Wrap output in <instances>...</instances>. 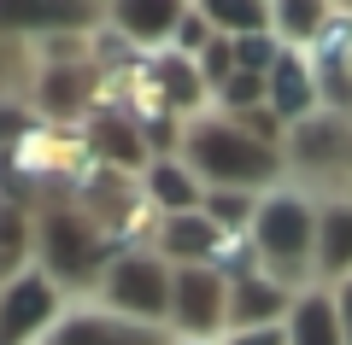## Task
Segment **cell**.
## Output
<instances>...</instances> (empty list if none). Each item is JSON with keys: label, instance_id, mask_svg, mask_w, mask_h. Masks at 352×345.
<instances>
[{"label": "cell", "instance_id": "13", "mask_svg": "<svg viewBox=\"0 0 352 345\" xmlns=\"http://www.w3.org/2000/svg\"><path fill=\"white\" fill-rule=\"evenodd\" d=\"M182 12H188V0H118V6H106V24L129 36L141 53H164L176 41Z\"/></svg>", "mask_w": 352, "mask_h": 345}, {"label": "cell", "instance_id": "27", "mask_svg": "<svg viewBox=\"0 0 352 345\" xmlns=\"http://www.w3.org/2000/svg\"><path fill=\"white\" fill-rule=\"evenodd\" d=\"M164 345H206V340H176V333H170V340H164Z\"/></svg>", "mask_w": 352, "mask_h": 345}, {"label": "cell", "instance_id": "23", "mask_svg": "<svg viewBox=\"0 0 352 345\" xmlns=\"http://www.w3.org/2000/svg\"><path fill=\"white\" fill-rule=\"evenodd\" d=\"M217 41V29H212V18L200 12V6H188L182 12V24H176V41H170V53H182V59H200L206 47Z\"/></svg>", "mask_w": 352, "mask_h": 345}, {"label": "cell", "instance_id": "7", "mask_svg": "<svg viewBox=\"0 0 352 345\" xmlns=\"http://www.w3.org/2000/svg\"><path fill=\"white\" fill-rule=\"evenodd\" d=\"M170 333L217 345L229 333V281L217 270H176L170 281Z\"/></svg>", "mask_w": 352, "mask_h": 345}, {"label": "cell", "instance_id": "8", "mask_svg": "<svg viewBox=\"0 0 352 345\" xmlns=\"http://www.w3.org/2000/svg\"><path fill=\"white\" fill-rule=\"evenodd\" d=\"M164 340H170V328H141L129 316H112L94 298H71L59 328L47 333V345H164Z\"/></svg>", "mask_w": 352, "mask_h": 345}, {"label": "cell", "instance_id": "4", "mask_svg": "<svg viewBox=\"0 0 352 345\" xmlns=\"http://www.w3.org/2000/svg\"><path fill=\"white\" fill-rule=\"evenodd\" d=\"M170 281H176V270L153 246H141V252H124L88 298L106 305L112 316L141 322V328H170Z\"/></svg>", "mask_w": 352, "mask_h": 345}, {"label": "cell", "instance_id": "20", "mask_svg": "<svg viewBox=\"0 0 352 345\" xmlns=\"http://www.w3.org/2000/svg\"><path fill=\"white\" fill-rule=\"evenodd\" d=\"M36 82V41L0 24V99H30Z\"/></svg>", "mask_w": 352, "mask_h": 345}, {"label": "cell", "instance_id": "10", "mask_svg": "<svg viewBox=\"0 0 352 345\" xmlns=\"http://www.w3.org/2000/svg\"><path fill=\"white\" fill-rule=\"evenodd\" d=\"M217 246H223V228H217L206 211H188V217H159L153 228V252H159L170 270H212Z\"/></svg>", "mask_w": 352, "mask_h": 345}, {"label": "cell", "instance_id": "14", "mask_svg": "<svg viewBox=\"0 0 352 345\" xmlns=\"http://www.w3.org/2000/svg\"><path fill=\"white\" fill-rule=\"evenodd\" d=\"M294 310V287L270 281V275H241L229 281V328H282Z\"/></svg>", "mask_w": 352, "mask_h": 345}, {"label": "cell", "instance_id": "9", "mask_svg": "<svg viewBox=\"0 0 352 345\" xmlns=\"http://www.w3.org/2000/svg\"><path fill=\"white\" fill-rule=\"evenodd\" d=\"M82 147H88V158L100 164V170L141 176L153 164V147H147V135H141V123H135V117H124L112 99L82 123Z\"/></svg>", "mask_w": 352, "mask_h": 345}, {"label": "cell", "instance_id": "12", "mask_svg": "<svg viewBox=\"0 0 352 345\" xmlns=\"http://www.w3.org/2000/svg\"><path fill=\"white\" fill-rule=\"evenodd\" d=\"M147 76H153V88H159V99H164L170 117L194 123V117L212 111V88H206V76H200V64H194V59H182V53L164 47V53H153V59H147Z\"/></svg>", "mask_w": 352, "mask_h": 345}, {"label": "cell", "instance_id": "6", "mask_svg": "<svg viewBox=\"0 0 352 345\" xmlns=\"http://www.w3.org/2000/svg\"><path fill=\"white\" fill-rule=\"evenodd\" d=\"M30 106H36L41 123L82 129L88 117L106 106V76L94 71V59H76V64H36Z\"/></svg>", "mask_w": 352, "mask_h": 345}, {"label": "cell", "instance_id": "25", "mask_svg": "<svg viewBox=\"0 0 352 345\" xmlns=\"http://www.w3.org/2000/svg\"><path fill=\"white\" fill-rule=\"evenodd\" d=\"M217 345H288V328H229Z\"/></svg>", "mask_w": 352, "mask_h": 345}, {"label": "cell", "instance_id": "5", "mask_svg": "<svg viewBox=\"0 0 352 345\" xmlns=\"http://www.w3.org/2000/svg\"><path fill=\"white\" fill-rule=\"evenodd\" d=\"M71 310V293L47 270H24L18 281L0 287V345H47L59 316Z\"/></svg>", "mask_w": 352, "mask_h": 345}, {"label": "cell", "instance_id": "16", "mask_svg": "<svg viewBox=\"0 0 352 345\" xmlns=\"http://www.w3.org/2000/svg\"><path fill=\"white\" fill-rule=\"evenodd\" d=\"M288 345H346V328H340V305H335V287L311 281L294 293V310H288Z\"/></svg>", "mask_w": 352, "mask_h": 345}, {"label": "cell", "instance_id": "19", "mask_svg": "<svg viewBox=\"0 0 352 345\" xmlns=\"http://www.w3.org/2000/svg\"><path fill=\"white\" fill-rule=\"evenodd\" d=\"M323 24H329L323 0H276V6H270V29H276L282 47H300L305 53L317 36H323Z\"/></svg>", "mask_w": 352, "mask_h": 345}, {"label": "cell", "instance_id": "18", "mask_svg": "<svg viewBox=\"0 0 352 345\" xmlns=\"http://www.w3.org/2000/svg\"><path fill=\"white\" fill-rule=\"evenodd\" d=\"M41 263V228H36V211L0 199V287L18 281L24 270Z\"/></svg>", "mask_w": 352, "mask_h": 345}, {"label": "cell", "instance_id": "26", "mask_svg": "<svg viewBox=\"0 0 352 345\" xmlns=\"http://www.w3.org/2000/svg\"><path fill=\"white\" fill-rule=\"evenodd\" d=\"M335 305H340V328H346V345H352V281L335 287Z\"/></svg>", "mask_w": 352, "mask_h": 345}, {"label": "cell", "instance_id": "15", "mask_svg": "<svg viewBox=\"0 0 352 345\" xmlns=\"http://www.w3.org/2000/svg\"><path fill=\"white\" fill-rule=\"evenodd\" d=\"M141 193H147L153 217H188V211H206V182L182 158H153L147 170H141Z\"/></svg>", "mask_w": 352, "mask_h": 345}, {"label": "cell", "instance_id": "24", "mask_svg": "<svg viewBox=\"0 0 352 345\" xmlns=\"http://www.w3.org/2000/svg\"><path fill=\"white\" fill-rule=\"evenodd\" d=\"M194 64H200L206 88H212V94H217V88H223L229 76L241 71V64H235V41H229V36H217V41H212V47H206V53H200V59H194Z\"/></svg>", "mask_w": 352, "mask_h": 345}, {"label": "cell", "instance_id": "11", "mask_svg": "<svg viewBox=\"0 0 352 345\" xmlns=\"http://www.w3.org/2000/svg\"><path fill=\"white\" fill-rule=\"evenodd\" d=\"M264 88H270V111L282 117V129H300L305 117H317V111H323L317 71H311V59H305L300 47H288V53L276 59V71L264 76Z\"/></svg>", "mask_w": 352, "mask_h": 345}, {"label": "cell", "instance_id": "21", "mask_svg": "<svg viewBox=\"0 0 352 345\" xmlns=\"http://www.w3.org/2000/svg\"><path fill=\"white\" fill-rule=\"evenodd\" d=\"M200 12L212 18V29L229 36V41L264 36V29H270V6H264V0H200Z\"/></svg>", "mask_w": 352, "mask_h": 345}, {"label": "cell", "instance_id": "17", "mask_svg": "<svg viewBox=\"0 0 352 345\" xmlns=\"http://www.w3.org/2000/svg\"><path fill=\"white\" fill-rule=\"evenodd\" d=\"M317 281L323 287L352 281V199H323V217H317Z\"/></svg>", "mask_w": 352, "mask_h": 345}, {"label": "cell", "instance_id": "3", "mask_svg": "<svg viewBox=\"0 0 352 345\" xmlns=\"http://www.w3.org/2000/svg\"><path fill=\"white\" fill-rule=\"evenodd\" d=\"M282 164H288L294 187H305L317 199H346L352 193V117H335V111L305 117L282 141Z\"/></svg>", "mask_w": 352, "mask_h": 345}, {"label": "cell", "instance_id": "1", "mask_svg": "<svg viewBox=\"0 0 352 345\" xmlns=\"http://www.w3.org/2000/svg\"><path fill=\"white\" fill-rule=\"evenodd\" d=\"M176 158L188 164L206 187H241V193H270V187L288 182V164L282 147L258 141L247 123L223 117V111H206L194 123H182V152Z\"/></svg>", "mask_w": 352, "mask_h": 345}, {"label": "cell", "instance_id": "2", "mask_svg": "<svg viewBox=\"0 0 352 345\" xmlns=\"http://www.w3.org/2000/svg\"><path fill=\"white\" fill-rule=\"evenodd\" d=\"M317 217H323V199L282 182L258 199V217L247 228L252 246H258V270L294 293L317 281Z\"/></svg>", "mask_w": 352, "mask_h": 345}, {"label": "cell", "instance_id": "22", "mask_svg": "<svg viewBox=\"0 0 352 345\" xmlns=\"http://www.w3.org/2000/svg\"><path fill=\"white\" fill-rule=\"evenodd\" d=\"M264 193H241V187H206V217L223 228V235H247L252 217H258Z\"/></svg>", "mask_w": 352, "mask_h": 345}, {"label": "cell", "instance_id": "28", "mask_svg": "<svg viewBox=\"0 0 352 345\" xmlns=\"http://www.w3.org/2000/svg\"><path fill=\"white\" fill-rule=\"evenodd\" d=\"M346 199H352V193H346Z\"/></svg>", "mask_w": 352, "mask_h": 345}]
</instances>
